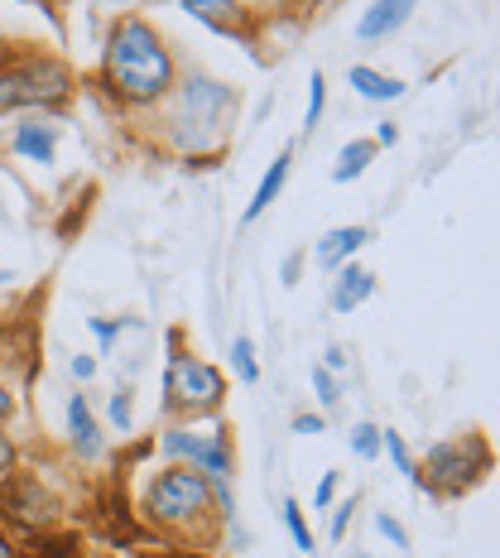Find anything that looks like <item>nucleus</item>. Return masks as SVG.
Wrapping results in <instances>:
<instances>
[{"label":"nucleus","mask_w":500,"mask_h":558,"mask_svg":"<svg viewBox=\"0 0 500 558\" xmlns=\"http://www.w3.org/2000/svg\"><path fill=\"white\" fill-rule=\"evenodd\" d=\"M227 404V376L212 362L183 347V332H169V366H164V410L169 418H212Z\"/></svg>","instance_id":"5"},{"label":"nucleus","mask_w":500,"mask_h":558,"mask_svg":"<svg viewBox=\"0 0 500 558\" xmlns=\"http://www.w3.org/2000/svg\"><path fill=\"white\" fill-rule=\"evenodd\" d=\"M159 452L169 462H188V468L207 472L212 482H231L236 476V444H231V428L217 424V428H193V424H169L159 434Z\"/></svg>","instance_id":"7"},{"label":"nucleus","mask_w":500,"mask_h":558,"mask_svg":"<svg viewBox=\"0 0 500 558\" xmlns=\"http://www.w3.org/2000/svg\"><path fill=\"white\" fill-rule=\"evenodd\" d=\"M352 558H370V554H352Z\"/></svg>","instance_id":"39"},{"label":"nucleus","mask_w":500,"mask_h":558,"mask_svg":"<svg viewBox=\"0 0 500 558\" xmlns=\"http://www.w3.org/2000/svg\"><path fill=\"white\" fill-rule=\"evenodd\" d=\"M15 458H20V452H15V438H10L5 428H0V482H5V476L15 472Z\"/></svg>","instance_id":"27"},{"label":"nucleus","mask_w":500,"mask_h":558,"mask_svg":"<svg viewBox=\"0 0 500 558\" xmlns=\"http://www.w3.org/2000/svg\"><path fill=\"white\" fill-rule=\"evenodd\" d=\"M313 390H318L322 410H337V404H342V386H337V376L328 366H313Z\"/></svg>","instance_id":"25"},{"label":"nucleus","mask_w":500,"mask_h":558,"mask_svg":"<svg viewBox=\"0 0 500 558\" xmlns=\"http://www.w3.org/2000/svg\"><path fill=\"white\" fill-rule=\"evenodd\" d=\"M346 444L362 462H376L380 458V428L376 424H352V434H346Z\"/></svg>","instance_id":"21"},{"label":"nucleus","mask_w":500,"mask_h":558,"mask_svg":"<svg viewBox=\"0 0 500 558\" xmlns=\"http://www.w3.org/2000/svg\"><path fill=\"white\" fill-rule=\"evenodd\" d=\"M346 83H352V92H356V97H366V101H400L404 97L400 77L380 73V68H366V63L346 68Z\"/></svg>","instance_id":"16"},{"label":"nucleus","mask_w":500,"mask_h":558,"mask_svg":"<svg viewBox=\"0 0 500 558\" xmlns=\"http://www.w3.org/2000/svg\"><path fill=\"white\" fill-rule=\"evenodd\" d=\"M107 414H111V424L121 428V434H131V428H135V395L131 390H115L107 400Z\"/></svg>","instance_id":"23"},{"label":"nucleus","mask_w":500,"mask_h":558,"mask_svg":"<svg viewBox=\"0 0 500 558\" xmlns=\"http://www.w3.org/2000/svg\"><path fill=\"white\" fill-rule=\"evenodd\" d=\"M418 0H370V5L362 10V20H356V39L362 44H380L390 39V34H400L404 25H410Z\"/></svg>","instance_id":"10"},{"label":"nucleus","mask_w":500,"mask_h":558,"mask_svg":"<svg viewBox=\"0 0 500 558\" xmlns=\"http://www.w3.org/2000/svg\"><path fill=\"white\" fill-rule=\"evenodd\" d=\"M107 5H121V0H107Z\"/></svg>","instance_id":"40"},{"label":"nucleus","mask_w":500,"mask_h":558,"mask_svg":"<svg viewBox=\"0 0 500 558\" xmlns=\"http://www.w3.org/2000/svg\"><path fill=\"white\" fill-rule=\"evenodd\" d=\"M173 83H179V63H173L164 34L145 15L115 20L107 29V44H101V87L121 107H159Z\"/></svg>","instance_id":"1"},{"label":"nucleus","mask_w":500,"mask_h":558,"mask_svg":"<svg viewBox=\"0 0 500 558\" xmlns=\"http://www.w3.org/2000/svg\"><path fill=\"white\" fill-rule=\"evenodd\" d=\"M376 530L386 534V539L394 544V549H410V530H404L394 515H386V510H380V515H376Z\"/></svg>","instance_id":"26"},{"label":"nucleus","mask_w":500,"mask_h":558,"mask_svg":"<svg viewBox=\"0 0 500 558\" xmlns=\"http://www.w3.org/2000/svg\"><path fill=\"white\" fill-rule=\"evenodd\" d=\"M68 444H73V452L83 462H97L101 458V424H97V414H92V404H87V395L77 390L73 400H68Z\"/></svg>","instance_id":"12"},{"label":"nucleus","mask_w":500,"mask_h":558,"mask_svg":"<svg viewBox=\"0 0 500 558\" xmlns=\"http://www.w3.org/2000/svg\"><path fill=\"white\" fill-rule=\"evenodd\" d=\"M380 452H390V462H394V468H400V472H404V476H410V482L418 486V492H424V476H418L414 452H410V444H404L400 434H394V428H380Z\"/></svg>","instance_id":"18"},{"label":"nucleus","mask_w":500,"mask_h":558,"mask_svg":"<svg viewBox=\"0 0 500 558\" xmlns=\"http://www.w3.org/2000/svg\"><path fill=\"white\" fill-rule=\"evenodd\" d=\"M284 525H289V534H294L298 554H313V530H308L304 506H298V501H284Z\"/></svg>","instance_id":"22"},{"label":"nucleus","mask_w":500,"mask_h":558,"mask_svg":"<svg viewBox=\"0 0 500 558\" xmlns=\"http://www.w3.org/2000/svg\"><path fill=\"white\" fill-rule=\"evenodd\" d=\"M0 520H10V525H20V530H49L58 520V501L44 492V482H34V476H15V482L5 476Z\"/></svg>","instance_id":"8"},{"label":"nucleus","mask_w":500,"mask_h":558,"mask_svg":"<svg viewBox=\"0 0 500 558\" xmlns=\"http://www.w3.org/2000/svg\"><path fill=\"white\" fill-rule=\"evenodd\" d=\"M352 510H356V496H352V501H342V506H337L332 510V539H342V534H346V525H352Z\"/></svg>","instance_id":"28"},{"label":"nucleus","mask_w":500,"mask_h":558,"mask_svg":"<svg viewBox=\"0 0 500 558\" xmlns=\"http://www.w3.org/2000/svg\"><path fill=\"white\" fill-rule=\"evenodd\" d=\"M289 169H294V149H279L275 155V165L265 169V179L255 183V193H251V203H246V213H241V222H260L265 213H270L275 207V197L284 193V183H289Z\"/></svg>","instance_id":"15"},{"label":"nucleus","mask_w":500,"mask_h":558,"mask_svg":"<svg viewBox=\"0 0 500 558\" xmlns=\"http://www.w3.org/2000/svg\"><path fill=\"white\" fill-rule=\"evenodd\" d=\"M121 328H125V323H115V318H92V332H97L101 347H111L115 337H121Z\"/></svg>","instance_id":"29"},{"label":"nucleus","mask_w":500,"mask_h":558,"mask_svg":"<svg viewBox=\"0 0 500 558\" xmlns=\"http://www.w3.org/2000/svg\"><path fill=\"white\" fill-rule=\"evenodd\" d=\"M10 149H15L20 159H29V165H53L58 155V125L53 121H20L15 135H10Z\"/></svg>","instance_id":"14"},{"label":"nucleus","mask_w":500,"mask_h":558,"mask_svg":"<svg viewBox=\"0 0 500 558\" xmlns=\"http://www.w3.org/2000/svg\"><path fill=\"white\" fill-rule=\"evenodd\" d=\"M370 294H376V275H370L366 265L346 260V265H337L332 270V294H328L332 313H356Z\"/></svg>","instance_id":"11"},{"label":"nucleus","mask_w":500,"mask_h":558,"mask_svg":"<svg viewBox=\"0 0 500 558\" xmlns=\"http://www.w3.org/2000/svg\"><path fill=\"white\" fill-rule=\"evenodd\" d=\"M183 10L207 25L212 34H227V39L255 44V29H260V10H251L246 0H179Z\"/></svg>","instance_id":"9"},{"label":"nucleus","mask_w":500,"mask_h":558,"mask_svg":"<svg viewBox=\"0 0 500 558\" xmlns=\"http://www.w3.org/2000/svg\"><path fill=\"white\" fill-rule=\"evenodd\" d=\"M159 107H164V145L169 149H179L183 159H212L227 149L241 97L222 77L188 73L173 83V92Z\"/></svg>","instance_id":"2"},{"label":"nucleus","mask_w":500,"mask_h":558,"mask_svg":"<svg viewBox=\"0 0 500 558\" xmlns=\"http://www.w3.org/2000/svg\"><path fill=\"white\" fill-rule=\"evenodd\" d=\"M322 428H328V418L322 414H294V434L313 438V434H322Z\"/></svg>","instance_id":"30"},{"label":"nucleus","mask_w":500,"mask_h":558,"mask_svg":"<svg viewBox=\"0 0 500 558\" xmlns=\"http://www.w3.org/2000/svg\"><path fill=\"white\" fill-rule=\"evenodd\" d=\"M390 145H400V125H394V121H380V125H376V149H390Z\"/></svg>","instance_id":"33"},{"label":"nucleus","mask_w":500,"mask_h":558,"mask_svg":"<svg viewBox=\"0 0 500 558\" xmlns=\"http://www.w3.org/2000/svg\"><path fill=\"white\" fill-rule=\"evenodd\" d=\"M68 371H73V380H83V386H87V380L97 376V362H92V356H73V366H68Z\"/></svg>","instance_id":"35"},{"label":"nucleus","mask_w":500,"mask_h":558,"mask_svg":"<svg viewBox=\"0 0 500 558\" xmlns=\"http://www.w3.org/2000/svg\"><path fill=\"white\" fill-rule=\"evenodd\" d=\"M376 140H346L342 149H337V165H332V183H356L362 173L376 165Z\"/></svg>","instance_id":"17"},{"label":"nucleus","mask_w":500,"mask_h":558,"mask_svg":"<svg viewBox=\"0 0 500 558\" xmlns=\"http://www.w3.org/2000/svg\"><path fill=\"white\" fill-rule=\"evenodd\" d=\"M496 468V452L481 434H462L448 438V444H434L418 462V476H424V492L438 496V501H458L472 486L486 482V472Z\"/></svg>","instance_id":"6"},{"label":"nucleus","mask_w":500,"mask_h":558,"mask_svg":"<svg viewBox=\"0 0 500 558\" xmlns=\"http://www.w3.org/2000/svg\"><path fill=\"white\" fill-rule=\"evenodd\" d=\"M304 260H308V251H294V255L284 260V270H279V275H284V284H289V289H294V284H298V275H304Z\"/></svg>","instance_id":"31"},{"label":"nucleus","mask_w":500,"mask_h":558,"mask_svg":"<svg viewBox=\"0 0 500 558\" xmlns=\"http://www.w3.org/2000/svg\"><path fill=\"white\" fill-rule=\"evenodd\" d=\"M145 520L155 530L173 534V539H197L217 525V496H212V476L188 468V462H169L155 482L145 486Z\"/></svg>","instance_id":"3"},{"label":"nucleus","mask_w":500,"mask_h":558,"mask_svg":"<svg viewBox=\"0 0 500 558\" xmlns=\"http://www.w3.org/2000/svg\"><path fill=\"white\" fill-rule=\"evenodd\" d=\"M231 366H236L241 386H255L260 380V362H255V342L246 332H236V342H231Z\"/></svg>","instance_id":"19"},{"label":"nucleus","mask_w":500,"mask_h":558,"mask_svg":"<svg viewBox=\"0 0 500 558\" xmlns=\"http://www.w3.org/2000/svg\"><path fill=\"white\" fill-rule=\"evenodd\" d=\"M0 558H20V544H15V539H10V534H5V530H0Z\"/></svg>","instance_id":"37"},{"label":"nucleus","mask_w":500,"mask_h":558,"mask_svg":"<svg viewBox=\"0 0 500 558\" xmlns=\"http://www.w3.org/2000/svg\"><path fill=\"white\" fill-rule=\"evenodd\" d=\"M322 366H328L332 376H337V371H346V366H352V356H346L342 347H328V362H322Z\"/></svg>","instance_id":"36"},{"label":"nucleus","mask_w":500,"mask_h":558,"mask_svg":"<svg viewBox=\"0 0 500 558\" xmlns=\"http://www.w3.org/2000/svg\"><path fill=\"white\" fill-rule=\"evenodd\" d=\"M5 279H10V270H5V265H0V284H5Z\"/></svg>","instance_id":"38"},{"label":"nucleus","mask_w":500,"mask_h":558,"mask_svg":"<svg viewBox=\"0 0 500 558\" xmlns=\"http://www.w3.org/2000/svg\"><path fill=\"white\" fill-rule=\"evenodd\" d=\"M73 101V68L58 53H0V111H58Z\"/></svg>","instance_id":"4"},{"label":"nucleus","mask_w":500,"mask_h":558,"mask_svg":"<svg viewBox=\"0 0 500 558\" xmlns=\"http://www.w3.org/2000/svg\"><path fill=\"white\" fill-rule=\"evenodd\" d=\"M370 241V227H332L328 236L318 241V246L308 251V260L318 265V270H337V265H346V260H356V251H362Z\"/></svg>","instance_id":"13"},{"label":"nucleus","mask_w":500,"mask_h":558,"mask_svg":"<svg viewBox=\"0 0 500 558\" xmlns=\"http://www.w3.org/2000/svg\"><path fill=\"white\" fill-rule=\"evenodd\" d=\"M332 496H337V472H328V476L318 482V496H313V506L328 510V506H332Z\"/></svg>","instance_id":"32"},{"label":"nucleus","mask_w":500,"mask_h":558,"mask_svg":"<svg viewBox=\"0 0 500 558\" xmlns=\"http://www.w3.org/2000/svg\"><path fill=\"white\" fill-rule=\"evenodd\" d=\"M25 362V342H15V323L0 313V371Z\"/></svg>","instance_id":"24"},{"label":"nucleus","mask_w":500,"mask_h":558,"mask_svg":"<svg viewBox=\"0 0 500 558\" xmlns=\"http://www.w3.org/2000/svg\"><path fill=\"white\" fill-rule=\"evenodd\" d=\"M10 418H15V390H10L5 380H0V428H5Z\"/></svg>","instance_id":"34"},{"label":"nucleus","mask_w":500,"mask_h":558,"mask_svg":"<svg viewBox=\"0 0 500 558\" xmlns=\"http://www.w3.org/2000/svg\"><path fill=\"white\" fill-rule=\"evenodd\" d=\"M322 111H328V77L313 73V77H308V107H304V131H308V135L318 131Z\"/></svg>","instance_id":"20"}]
</instances>
